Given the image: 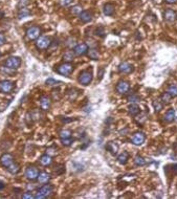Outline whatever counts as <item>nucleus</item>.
Here are the masks:
<instances>
[{
  "label": "nucleus",
  "instance_id": "obj_1",
  "mask_svg": "<svg viewBox=\"0 0 177 199\" xmlns=\"http://www.w3.org/2000/svg\"><path fill=\"white\" fill-rule=\"evenodd\" d=\"M51 193H53V187L50 184H44L43 187H41L38 190V193L35 195L36 199H44L48 197Z\"/></svg>",
  "mask_w": 177,
  "mask_h": 199
},
{
  "label": "nucleus",
  "instance_id": "obj_2",
  "mask_svg": "<svg viewBox=\"0 0 177 199\" xmlns=\"http://www.w3.org/2000/svg\"><path fill=\"white\" fill-rule=\"evenodd\" d=\"M50 44H51L50 39L44 36H40L36 41V46L39 50H47L50 46Z\"/></svg>",
  "mask_w": 177,
  "mask_h": 199
},
{
  "label": "nucleus",
  "instance_id": "obj_3",
  "mask_svg": "<svg viewBox=\"0 0 177 199\" xmlns=\"http://www.w3.org/2000/svg\"><path fill=\"white\" fill-rule=\"evenodd\" d=\"M20 65H21V60L18 57H10L5 61V66L10 69H17L20 67Z\"/></svg>",
  "mask_w": 177,
  "mask_h": 199
},
{
  "label": "nucleus",
  "instance_id": "obj_4",
  "mask_svg": "<svg viewBox=\"0 0 177 199\" xmlns=\"http://www.w3.org/2000/svg\"><path fill=\"white\" fill-rule=\"evenodd\" d=\"M91 81H92V73H91V71H88V70H85L83 71V73L80 74L79 77V82L81 83L82 85H89L91 83Z\"/></svg>",
  "mask_w": 177,
  "mask_h": 199
},
{
  "label": "nucleus",
  "instance_id": "obj_5",
  "mask_svg": "<svg viewBox=\"0 0 177 199\" xmlns=\"http://www.w3.org/2000/svg\"><path fill=\"white\" fill-rule=\"evenodd\" d=\"M72 65L70 64L69 62H66L64 63V64H61L59 66L58 68H57V71L62 74V76H69V74L71 73V71H72Z\"/></svg>",
  "mask_w": 177,
  "mask_h": 199
},
{
  "label": "nucleus",
  "instance_id": "obj_6",
  "mask_svg": "<svg viewBox=\"0 0 177 199\" xmlns=\"http://www.w3.org/2000/svg\"><path fill=\"white\" fill-rule=\"evenodd\" d=\"M40 34H41V30L38 26H32L26 31V36L30 40H37L40 37Z\"/></svg>",
  "mask_w": 177,
  "mask_h": 199
},
{
  "label": "nucleus",
  "instance_id": "obj_7",
  "mask_svg": "<svg viewBox=\"0 0 177 199\" xmlns=\"http://www.w3.org/2000/svg\"><path fill=\"white\" fill-rule=\"evenodd\" d=\"M14 89V83L8 80H4L0 82V91L3 93H10Z\"/></svg>",
  "mask_w": 177,
  "mask_h": 199
},
{
  "label": "nucleus",
  "instance_id": "obj_8",
  "mask_svg": "<svg viewBox=\"0 0 177 199\" xmlns=\"http://www.w3.org/2000/svg\"><path fill=\"white\" fill-rule=\"evenodd\" d=\"M145 140H146V136L142 132H135V133L133 134L132 138H131V143L135 146H139L145 142Z\"/></svg>",
  "mask_w": 177,
  "mask_h": 199
},
{
  "label": "nucleus",
  "instance_id": "obj_9",
  "mask_svg": "<svg viewBox=\"0 0 177 199\" xmlns=\"http://www.w3.org/2000/svg\"><path fill=\"white\" fill-rule=\"evenodd\" d=\"M38 175H39V171L35 167H28V168L25 170V177L30 180L37 179Z\"/></svg>",
  "mask_w": 177,
  "mask_h": 199
},
{
  "label": "nucleus",
  "instance_id": "obj_10",
  "mask_svg": "<svg viewBox=\"0 0 177 199\" xmlns=\"http://www.w3.org/2000/svg\"><path fill=\"white\" fill-rule=\"evenodd\" d=\"M129 88H130V85L126 81H119L118 85H116V91H118V93L119 94L127 93V92L129 91Z\"/></svg>",
  "mask_w": 177,
  "mask_h": 199
},
{
  "label": "nucleus",
  "instance_id": "obj_11",
  "mask_svg": "<svg viewBox=\"0 0 177 199\" xmlns=\"http://www.w3.org/2000/svg\"><path fill=\"white\" fill-rule=\"evenodd\" d=\"M88 51V46L85 43H80V44L75 46V50H73V53H75L76 56H83Z\"/></svg>",
  "mask_w": 177,
  "mask_h": 199
},
{
  "label": "nucleus",
  "instance_id": "obj_12",
  "mask_svg": "<svg viewBox=\"0 0 177 199\" xmlns=\"http://www.w3.org/2000/svg\"><path fill=\"white\" fill-rule=\"evenodd\" d=\"M13 163H14V158L10 153H5L0 157V163H1V166L5 167V168H7V167L12 165Z\"/></svg>",
  "mask_w": 177,
  "mask_h": 199
},
{
  "label": "nucleus",
  "instance_id": "obj_13",
  "mask_svg": "<svg viewBox=\"0 0 177 199\" xmlns=\"http://www.w3.org/2000/svg\"><path fill=\"white\" fill-rule=\"evenodd\" d=\"M133 66L129 64L128 62H123L119 67V70L121 71L122 73H130L133 71Z\"/></svg>",
  "mask_w": 177,
  "mask_h": 199
},
{
  "label": "nucleus",
  "instance_id": "obj_14",
  "mask_svg": "<svg viewBox=\"0 0 177 199\" xmlns=\"http://www.w3.org/2000/svg\"><path fill=\"white\" fill-rule=\"evenodd\" d=\"M165 19L167 20L168 22H174L177 19V14L173 10H165Z\"/></svg>",
  "mask_w": 177,
  "mask_h": 199
},
{
  "label": "nucleus",
  "instance_id": "obj_15",
  "mask_svg": "<svg viewBox=\"0 0 177 199\" xmlns=\"http://www.w3.org/2000/svg\"><path fill=\"white\" fill-rule=\"evenodd\" d=\"M40 106H41V109L44 111L48 110L50 108V99L47 97H42L40 99Z\"/></svg>",
  "mask_w": 177,
  "mask_h": 199
},
{
  "label": "nucleus",
  "instance_id": "obj_16",
  "mask_svg": "<svg viewBox=\"0 0 177 199\" xmlns=\"http://www.w3.org/2000/svg\"><path fill=\"white\" fill-rule=\"evenodd\" d=\"M37 179H38L39 183H42V184L47 183L48 181L50 180V175L48 174V173H46V172H41V173H39Z\"/></svg>",
  "mask_w": 177,
  "mask_h": 199
},
{
  "label": "nucleus",
  "instance_id": "obj_17",
  "mask_svg": "<svg viewBox=\"0 0 177 199\" xmlns=\"http://www.w3.org/2000/svg\"><path fill=\"white\" fill-rule=\"evenodd\" d=\"M164 119L165 122H168V123L173 122L174 119H175V110H174V109H169V110L165 112Z\"/></svg>",
  "mask_w": 177,
  "mask_h": 199
},
{
  "label": "nucleus",
  "instance_id": "obj_18",
  "mask_svg": "<svg viewBox=\"0 0 177 199\" xmlns=\"http://www.w3.org/2000/svg\"><path fill=\"white\" fill-rule=\"evenodd\" d=\"M40 163H41L42 166H49L51 163V161H53V159H51V156L48 154H45V155H42L41 157H40Z\"/></svg>",
  "mask_w": 177,
  "mask_h": 199
},
{
  "label": "nucleus",
  "instance_id": "obj_19",
  "mask_svg": "<svg viewBox=\"0 0 177 199\" xmlns=\"http://www.w3.org/2000/svg\"><path fill=\"white\" fill-rule=\"evenodd\" d=\"M128 112H129V114L132 115V116H136V115L141 112V110H139V107L136 104H131L129 108H128Z\"/></svg>",
  "mask_w": 177,
  "mask_h": 199
},
{
  "label": "nucleus",
  "instance_id": "obj_20",
  "mask_svg": "<svg viewBox=\"0 0 177 199\" xmlns=\"http://www.w3.org/2000/svg\"><path fill=\"white\" fill-rule=\"evenodd\" d=\"M80 19L84 23L90 22L91 19H92V15H91V13H89V12H82V13L80 14Z\"/></svg>",
  "mask_w": 177,
  "mask_h": 199
},
{
  "label": "nucleus",
  "instance_id": "obj_21",
  "mask_svg": "<svg viewBox=\"0 0 177 199\" xmlns=\"http://www.w3.org/2000/svg\"><path fill=\"white\" fill-rule=\"evenodd\" d=\"M106 148H107L108 151H110L111 154H115L116 152H118V150H119V145L116 143H114V142H109L107 144Z\"/></svg>",
  "mask_w": 177,
  "mask_h": 199
},
{
  "label": "nucleus",
  "instance_id": "obj_22",
  "mask_svg": "<svg viewBox=\"0 0 177 199\" xmlns=\"http://www.w3.org/2000/svg\"><path fill=\"white\" fill-rule=\"evenodd\" d=\"M103 13H104V15H106V16H111L114 13V7L110 3L105 4L104 8H103Z\"/></svg>",
  "mask_w": 177,
  "mask_h": 199
},
{
  "label": "nucleus",
  "instance_id": "obj_23",
  "mask_svg": "<svg viewBox=\"0 0 177 199\" xmlns=\"http://www.w3.org/2000/svg\"><path fill=\"white\" fill-rule=\"evenodd\" d=\"M87 54H88V57L90 58V59H92V60H98L99 59V56H100V54H99V51L96 48H90L89 50L87 51Z\"/></svg>",
  "mask_w": 177,
  "mask_h": 199
},
{
  "label": "nucleus",
  "instance_id": "obj_24",
  "mask_svg": "<svg viewBox=\"0 0 177 199\" xmlns=\"http://www.w3.org/2000/svg\"><path fill=\"white\" fill-rule=\"evenodd\" d=\"M128 159H129V155H128L127 152H123V153L119 154L118 157V161L121 163V165H126Z\"/></svg>",
  "mask_w": 177,
  "mask_h": 199
},
{
  "label": "nucleus",
  "instance_id": "obj_25",
  "mask_svg": "<svg viewBox=\"0 0 177 199\" xmlns=\"http://www.w3.org/2000/svg\"><path fill=\"white\" fill-rule=\"evenodd\" d=\"M172 99H173V97L171 96L169 92H165V93H162L161 97V101L162 104H170Z\"/></svg>",
  "mask_w": 177,
  "mask_h": 199
},
{
  "label": "nucleus",
  "instance_id": "obj_26",
  "mask_svg": "<svg viewBox=\"0 0 177 199\" xmlns=\"http://www.w3.org/2000/svg\"><path fill=\"white\" fill-rule=\"evenodd\" d=\"M7 169L11 174H17V173L20 171V167L18 163H13L12 165L8 166Z\"/></svg>",
  "mask_w": 177,
  "mask_h": 199
},
{
  "label": "nucleus",
  "instance_id": "obj_27",
  "mask_svg": "<svg viewBox=\"0 0 177 199\" xmlns=\"http://www.w3.org/2000/svg\"><path fill=\"white\" fill-rule=\"evenodd\" d=\"M153 107H154V111H155L156 113H158L159 111H161L162 107H164V104L161 103V101H154Z\"/></svg>",
  "mask_w": 177,
  "mask_h": 199
},
{
  "label": "nucleus",
  "instance_id": "obj_28",
  "mask_svg": "<svg viewBox=\"0 0 177 199\" xmlns=\"http://www.w3.org/2000/svg\"><path fill=\"white\" fill-rule=\"evenodd\" d=\"M30 11L27 10L26 7H24V8H20L19 10V13H18V18L19 19H21V18H24V17H27V16H30Z\"/></svg>",
  "mask_w": 177,
  "mask_h": 199
},
{
  "label": "nucleus",
  "instance_id": "obj_29",
  "mask_svg": "<svg viewBox=\"0 0 177 199\" xmlns=\"http://www.w3.org/2000/svg\"><path fill=\"white\" fill-rule=\"evenodd\" d=\"M59 136L61 140H63V138H68L71 136V131L68 130V129H64V130H61L59 133Z\"/></svg>",
  "mask_w": 177,
  "mask_h": 199
},
{
  "label": "nucleus",
  "instance_id": "obj_30",
  "mask_svg": "<svg viewBox=\"0 0 177 199\" xmlns=\"http://www.w3.org/2000/svg\"><path fill=\"white\" fill-rule=\"evenodd\" d=\"M167 92H169V93H170L173 97H177V85H175V84L170 85L169 88H168Z\"/></svg>",
  "mask_w": 177,
  "mask_h": 199
},
{
  "label": "nucleus",
  "instance_id": "obj_31",
  "mask_svg": "<svg viewBox=\"0 0 177 199\" xmlns=\"http://www.w3.org/2000/svg\"><path fill=\"white\" fill-rule=\"evenodd\" d=\"M134 163L138 167H142V166L146 165V160L142 156L137 155V156H135V158H134Z\"/></svg>",
  "mask_w": 177,
  "mask_h": 199
},
{
  "label": "nucleus",
  "instance_id": "obj_32",
  "mask_svg": "<svg viewBox=\"0 0 177 199\" xmlns=\"http://www.w3.org/2000/svg\"><path fill=\"white\" fill-rule=\"evenodd\" d=\"M73 57H75V53H72L71 50H68L66 51V53L64 54V60H66L67 62H70V61H72L73 60Z\"/></svg>",
  "mask_w": 177,
  "mask_h": 199
},
{
  "label": "nucleus",
  "instance_id": "obj_33",
  "mask_svg": "<svg viewBox=\"0 0 177 199\" xmlns=\"http://www.w3.org/2000/svg\"><path fill=\"white\" fill-rule=\"evenodd\" d=\"M83 12V8L81 5H75L72 8H71V13L73 14V15H78L80 16V14H81Z\"/></svg>",
  "mask_w": 177,
  "mask_h": 199
},
{
  "label": "nucleus",
  "instance_id": "obj_34",
  "mask_svg": "<svg viewBox=\"0 0 177 199\" xmlns=\"http://www.w3.org/2000/svg\"><path fill=\"white\" fill-rule=\"evenodd\" d=\"M28 4H30V0H19L18 7H19V10L20 8H24V7H26Z\"/></svg>",
  "mask_w": 177,
  "mask_h": 199
},
{
  "label": "nucleus",
  "instance_id": "obj_35",
  "mask_svg": "<svg viewBox=\"0 0 177 199\" xmlns=\"http://www.w3.org/2000/svg\"><path fill=\"white\" fill-rule=\"evenodd\" d=\"M46 84L47 85H50V86H55V85L61 84V82H60V81L55 80V79H47L46 80Z\"/></svg>",
  "mask_w": 177,
  "mask_h": 199
},
{
  "label": "nucleus",
  "instance_id": "obj_36",
  "mask_svg": "<svg viewBox=\"0 0 177 199\" xmlns=\"http://www.w3.org/2000/svg\"><path fill=\"white\" fill-rule=\"evenodd\" d=\"M62 140V145L63 146H70L71 144H72V140H71L70 137L63 138V140Z\"/></svg>",
  "mask_w": 177,
  "mask_h": 199
},
{
  "label": "nucleus",
  "instance_id": "obj_37",
  "mask_svg": "<svg viewBox=\"0 0 177 199\" xmlns=\"http://www.w3.org/2000/svg\"><path fill=\"white\" fill-rule=\"evenodd\" d=\"M21 197L23 199H32V198H35V196H34L30 192H26V193H24V194H22Z\"/></svg>",
  "mask_w": 177,
  "mask_h": 199
},
{
  "label": "nucleus",
  "instance_id": "obj_38",
  "mask_svg": "<svg viewBox=\"0 0 177 199\" xmlns=\"http://www.w3.org/2000/svg\"><path fill=\"white\" fill-rule=\"evenodd\" d=\"M128 101H129L130 103H136L139 101V97L137 96H131V97H128Z\"/></svg>",
  "mask_w": 177,
  "mask_h": 199
},
{
  "label": "nucleus",
  "instance_id": "obj_39",
  "mask_svg": "<svg viewBox=\"0 0 177 199\" xmlns=\"http://www.w3.org/2000/svg\"><path fill=\"white\" fill-rule=\"evenodd\" d=\"M67 42L66 44L69 46V47H72V46H76V39L75 38H69L67 40Z\"/></svg>",
  "mask_w": 177,
  "mask_h": 199
},
{
  "label": "nucleus",
  "instance_id": "obj_40",
  "mask_svg": "<svg viewBox=\"0 0 177 199\" xmlns=\"http://www.w3.org/2000/svg\"><path fill=\"white\" fill-rule=\"evenodd\" d=\"M71 2H72V0H60V4H61L62 7H67Z\"/></svg>",
  "mask_w": 177,
  "mask_h": 199
},
{
  "label": "nucleus",
  "instance_id": "obj_41",
  "mask_svg": "<svg viewBox=\"0 0 177 199\" xmlns=\"http://www.w3.org/2000/svg\"><path fill=\"white\" fill-rule=\"evenodd\" d=\"M95 34H96V35H99V36L103 37V36H104V34H105V31H104V28H103V27H99L98 30H96Z\"/></svg>",
  "mask_w": 177,
  "mask_h": 199
},
{
  "label": "nucleus",
  "instance_id": "obj_42",
  "mask_svg": "<svg viewBox=\"0 0 177 199\" xmlns=\"http://www.w3.org/2000/svg\"><path fill=\"white\" fill-rule=\"evenodd\" d=\"M5 41V38H4V36H3V34H1L0 33V45H2L4 43Z\"/></svg>",
  "mask_w": 177,
  "mask_h": 199
},
{
  "label": "nucleus",
  "instance_id": "obj_43",
  "mask_svg": "<svg viewBox=\"0 0 177 199\" xmlns=\"http://www.w3.org/2000/svg\"><path fill=\"white\" fill-rule=\"evenodd\" d=\"M167 3H170V4H173V3H176L177 0H165Z\"/></svg>",
  "mask_w": 177,
  "mask_h": 199
},
{
  "label": "nucleus",
  "instance_id": "obj_44",
  "mask_svg": "<svg viewBox=\"0 0 177 199\" xmlns=\"http://www.w3.org/2000/svg\"><path fill=\"white\" fill-rule=\"evenodd\" d=\"M103 73H104V69H101V70H100V79H101V78L103 77Z\"/></svg>",
  "mask_w": 177,
  "mask_h": 199
},
{
  "label": "nucleus",
  "instance_id": "obj_45",
  "mask_svg": "<svg viewBox=\"0 0 177 199\" xmlns=\"http://www.w3.org/2000/svg\"><path fill=\"white\" fill-rule=\"evenodd\" d=\"M3 17H4V13L1 10H0V19H2Z\"/></svg>",
  "mask_w": 177,
  "mask_h": 199
},
{
  "label": "nucleus",
  "instance_id": "obj_46",
  "mask_svg": "<svg viewBox=\"0 0 177 199\" xmlns=\"http://www.w3.org/2000/svg\"><path fill=\"white\" fill-rule=\"evenodd\" d=\"M4 188V183L2 182V181H0V190H2Z\"/></svg>",
  "mask_w": 177,
  "mask_h": 199
},
{
  "label": "nucleus",
  "instance_id": "obj_47",
  "mask_svg": "<svg viewBox=\"0 0 177 199\" xmlns=\"http://www.w3.org/2000/svg\"><path fill=\"white\" fill-rule=\"evenodd\" d=\"M0 56H1V54H0Z\"/></svg>",
  "mask_w": 177,
  "mask_h": 199
}]
</instances>
